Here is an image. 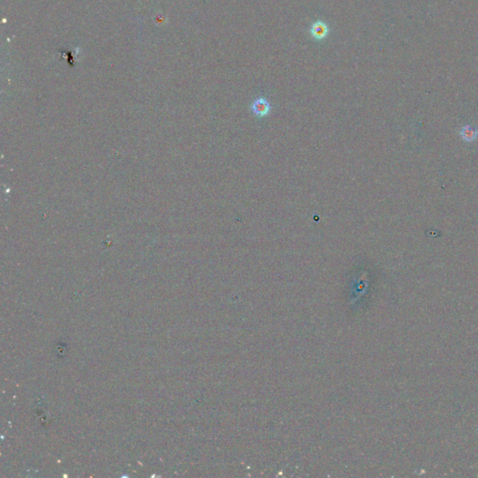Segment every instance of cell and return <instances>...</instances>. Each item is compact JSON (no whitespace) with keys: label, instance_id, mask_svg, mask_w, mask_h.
<instances>
[{"label":"cell","instance_id":"obj_2","mask_svg":"<svg viewBox=\"0 0 478 478\" xmlns=\"http://www.w3.org/2000/svg\"><path fill=\"white\" fill-rule=\"evenodd\" d=\"M309 32L312 38L316 41H323L329 36L330 28L326 22L322 20H317L310 26Z\"/></svg>","mask_w":478,"mask_h":478},{"label":"cell","instance_id":"obj_1","mask_svg":"<svg viewBox=\"0 0 478 478\" xmlns=\"http://www.w3.org/2000/svg\"><path fill=\"white\" fill-rule=\"evenodd\" d=\"M251 110L257 117H265L271 111V104L265 97H257L251 105Z\"/></svg>","mask_w":478,"mask_h":478}]
</instances>
